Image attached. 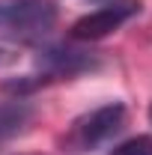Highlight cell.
<instances>
[{"mask_svg":"<svg viewBox=\"0 0 152 155\" xmlns=\"http://www.w3.org/2000/svg\"><path fill=\"white\" fill-rule=\"evenodd\" d=\"M57 21L51 0H0V30L21 39L45 36Z\"/></svg>","mask_w":152,"mask_h":155,"instance_id":"cell-2","label":"cell"},{"mask_svg":"<svg viewBox=\"0 0 152 155\" xmlns=\"http://www.w3.org/2000/svg\"><path fill=\"white\" fill-rule=\"evenodd\" d=\"M111 155H152V137H131L125 143H119Z\"/></svg>","mask_w":152,"mask_h":155,"instance_id":"cell-5","label":"cell"},{"mask_svg":"<svg viewBox=\"0 0 152 155\" xmlns=\"http://www.w3.org/2000/svg\"><path fill=\"white\" fill-rule=\"evenodd\" d=\"M27 114H30V110H27V104H21V101H12V104L0 107V137L15 134L21 125H24Z\"/></svg>","mask_w":152,"mask_h":155,"instance_id":"cell-4","label":"cell"},{"mask_svg":"<svg viewBox=\"0 0 152 155\" xmlns=\"http://www.w3.org/2000/svg\"><path fill=\"white\" fill-rule=\"evenodd\" d=\"M122 125H125V107L119 101L101 104L72 122V128L66 134V146L75 152H93L98 146H104L111 137L119 134Z\"/></svg>","mask_w":152,"mask_h":155,"instance_id":"cell-1","label":"cell"},{"mask_svg":"<svg viewBox=\"0 0 152 155\" xmlns=\"http://www.w3.org/2000/svg\"><path fill=\"white\" fill-rule=\"evenodd\" d=\"M140 12V3L134 0H114V3H104L101 9H95L90 15L78 18L72 24V36L81 42H93V39H104L111 36L114 30H119L125 21H131Z\"/></svg>","mask_w":152,"mask_h":155,"instance_id":"cell-3","label":"cell"},{"mask_svg":"<svg viewBox=\"0 0 152 155\" xmlns=\"http://www.w3.org/2000/svg\"><path fill=\"white\" fill-rule=\"evenodd\" d=\"M149 116H152V107H149Z\"/></svg>","mask_w":152,"mask_h":155,"instance_id":"cell-7","label":"cell"},{"mask_svg":"<svg viewBox=\"0 0 152 155\" xmlns=\"http://www.w3.org/2000/svg\"><path fill=\"white\" fill-rule=\"evenodd\" d=\"M15 60H18V54H12V51H6V48H0V69H3V66H12Z\"/></svg>","mask_w":152,"mask_h":155,"instance_id":"cell-6","label":"cell"}]
</instances>
